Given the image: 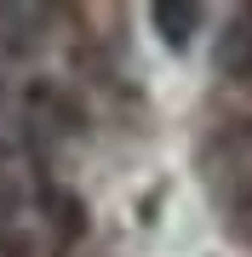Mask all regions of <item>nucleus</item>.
Masks as SVG:
<instances>
[{
    "mask_svg": "<svg viewBox=\"0 0 252 257\" xmlns=\"http://www.w3.org/2000/svg\"><path fill=\"white\" fill-rule=\"evenodd\" d=\"M40 35H46L40 6H0V52H35Z\"/></svg>",
    "mask_w": 252,
    "mask_h": 257,
    "instance_id": "nucleus-1",
    "label": "nucleus"
},
{
    "mask_svg": "<svg viewBox=\"0 0 252 257\" xmlns=\"http://www.w3.org/2000/svg\"><path fill=\"white\" fill-rule=\"evenodd\" d=\"M218 63H224L235 80H252V12H241V18L229 23L224 35V52H218Z\"/></svg>",
    "mask_w": 252,
    "mask_h": 257,
    "instance_id": "nucleus-3",
    "label": "nucleus"
},
{
    "mask_svg": "<svg viewBox=\"0 0 252 257\" xmlns=\"http://www.w3.org/2000/svg\"><path fill=\"white\" fill-rule=\"evenodd\" d=\"M149 29L166 40L172 52H184L189 40H195V29H201V6H178V0H160V6H149Z\"/></svg>",
    "mask_w": 252,
    "mask_h": 257,
    "instance_id": "nucleus-2",
    "label": "nucleus"
}]
</instances>
